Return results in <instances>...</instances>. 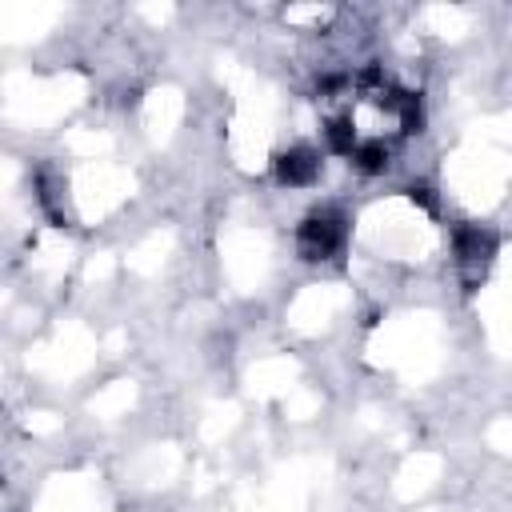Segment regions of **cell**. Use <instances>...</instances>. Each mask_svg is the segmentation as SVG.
Segmentation results:
<instances>
[{
    "instance_id": "6da1fadb",
    "label": "cell",
    "mask_w": 512,
    "mask_h": 512,
    "mask_svg": "<svg viewBox=\"0 0 512 512\" xmlns=\"http://www.w3.org/2000/svg\"><path fill=\"white\" fill-rule=\"evenodd\" d=\"M328 140L360 172H384L392 144L420 124V104L412 92L384 80L376 68L332 80L320 96Z\"/></svg>"
},
{
    "instance_id": "3957f363",
    "label": "cell",
    "mask_w": 512,
    "mask_h": 512,
    "mask_svg": "<svg viewBox=\"0 0 512 512\" xmlns=\"http://www.w3.org/2000/svg\"><path fill=\"white\" fill-rule=\"evenodd\" d=\"M316 172H320V160L312 148H292L276 160V176L284 184H308V180H316Z\"/></svg>"
},
{
    "instance_id": "7a4b0ae2",
    "label": "cell",
    "mask_w": 512,
    "mask_h": 512,
    "mask_svg": "<svg viewBox=\"0 0 512 512\" xmlns=\"http://www.w3.org/2000/svg\"><path fill=\"white\" fill-rule=\"evenodd\" d=\"M344 216L332 212V208H320L312 216H304L300 232H296V244H300V256L304 260H332L340 248H344Z\"/></svg>"
}]
</instances>
